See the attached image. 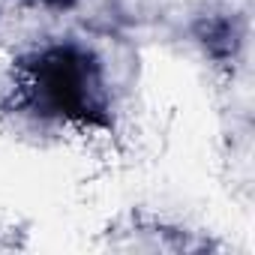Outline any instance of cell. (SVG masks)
<instances>
[{
  "label": "cell",
  "instance_id": "cell-1",
  "mask_svg": "<svg viewBox=\"0 0 255 255\" xmlns=\"http://www.w3.org/2000/svg\"><path fill=\"white\" fill-rule=\"evenodd\" d=\"M15 96L42 117L69 123H96L105 117L99 63L75 45H51L33 54L15 78Z\"/></svg>",
  "mask_w": 255,
  "mask_h": 255
},
{
  "label": "cell",
  "instance_id": "cell-3",
  "mask_svg": "<svg viewBox=\"0 0 255 255\" xmlns=\"http://www.w3.org/2000/svg\"><path fill=\"white\" fill-rule=\"evenodd\" d=\"M36 3H45V6H69V3H75V0H36Z\"/></svg>",
  "mask_w": 255,
  "mask_h": 255
},
{
  "label": "cell",
  "instance_id": "cell-2",
  "mask_svg": "<svg viewBox=\"0 0 255 255\" xmlns=\"http://www.w3.org/2000/svg\"><path fill=\"white\" fill-rule=\"evenodd\" d=\"M195 36L201 39V45L207 48V54L213 60H234L237 48H240V30L234 24V18L228 15H207L195 24Z\"/></svg>",
  "mask_w": 255,
  "mask_h": 255
}]
</instances>
